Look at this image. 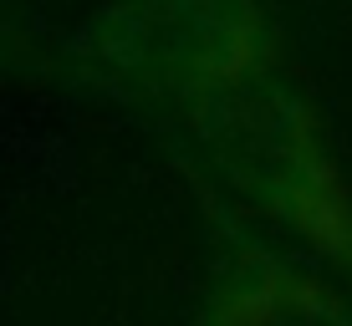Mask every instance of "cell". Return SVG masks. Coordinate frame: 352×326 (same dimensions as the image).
Wrapping results in <instances>:
<instances>
[{"label":"cell","mask_w":352,"mask_h":326,"mask_svg":"<svg viewBox=\"0 0 352 326\" xmlns=\"http://www.w3.org/2000/svg\"><path fill=\"white\" fill-rule=\"evenodd\" d=\"M179 113L194 148L225 184L352 265V204L327 159L317 113L291 82H281V71L261 67L184 102Z\"/></svg>","instance_id":"1"},{"label":"cell","mask_w":352,"mask_h":326,"mask_svg":"<svg viewBox=\"0 0 352 326\" xmlns=\"http://www.w3.org/2000/svg\"><path fill=\"white\" fill-rule=\"evenodd\" d=\"M199 326H352V311L301 270L245 255L230 265Z\"/></svg>","instance_id":"3"},{"label":"cell","mask_w":352,"mask_h":326,"mask_svg":"<svg viewBox=\"0 0 352 326\" xmlns=\"http://www.w3.org/2000/svg\"><path fill=\"white\" fill-rule=\"evenodd\" d=\"M92 77L179 107L271 67V21L256 0H102L77 26Z\"/></svg>","instance_id":"2"}]
</instances>
